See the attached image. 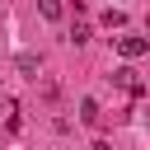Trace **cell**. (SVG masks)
I'll return each mask as SVG.
<instances>
[{"instance_id":"obj_3","label":"cell","mask_w":150,"mask_h":150,"mask_svg":"<svg viewBox=\"0 0 150 150\" xmlns=\"http://www.w3.org/2000/svg\"><path fill=\"white\" fill-rule=\"evenodd\" d=\"M80 122H84V127H98V103H94V98L80 103Z\"/></svg>"},{"instance_id":"obj_5","label":"cell","mask_w":150,"mask_h":150,"mask_svg":"<svg viewBox=\"0 0 150 150\" xmlns=\"http://www.w3.org/2000/svg\"><path fill=\"white\" fill-rule=\"evenodd\" d=\"M14 66H19L23 75H38V66H42V61H38L33 52H19V61H14Z\"/></svg>"},{"instance_id":"obj_6","label":"cell","mask_w":150,"mask_h":150,"mask_svg":"<svg viewBox=\"0 0 150 150\" xmlns=\"http://www.w3.org/2000/svg\"><path fill=\"white\" fill-rule=\"evenodd\" d=\"M70 42L84 47V42H89V23H75V28H70Z\"/></svg>"},{"instance_id":"obj_2","label":"cell","mask_w":150,"mask_h":150,"mask_svg":"<svg viewBox=\"0 0 150 150\" xmlns=\"http://www.w3.org/2000/svg\"><path fill=\"white\" fill-rule=\"evenodd\" d=\"M112 84H117V89H127V94H145V80H141L131 66H117V70H112Z\"/></svg>"},{"instance_id":"obj_7","label":"cell","mask_w":150,"mask_h":150,"mask_svg":"<svg viewBox=\"0 0 150 150\" xmlns=\"http://www.w3.org/2000/svg\"><path fill=\"white\" fill-rule=\"evenodd\" d=\"M103 23H108V28H122V23H127V14H122V9H108V14H103Z\"/></svg>"},{"instance_id":"obj_1","label":"cell","mask_w":150,"mask_h":150,"mask_svg":"<svg viewBox=\"0 0 150 150\" xmlns=\"http://www.w3.org/2000/svg\"><path fill=\"white\" fill-rule=\"evenodd\" d=\"M117 52H122L127 61H136V56H145V52H150V42H145L141 33H122V38H117Z\"/></svg>"},{"instance_id":"obj_4","label":"cell","mask_w":150,"mask_h":150,"mask_svg":"<svg viewBox=\"0 0 150 150\" xmlns=\"http://www.w3.org/2000/svg\"><path fill=\"white\" fill-rule=\"evenodd\" d=\"M38 9H42V19H52V23L66 14V5H61V0H38Z\"/></svg>"}]
</instances>
